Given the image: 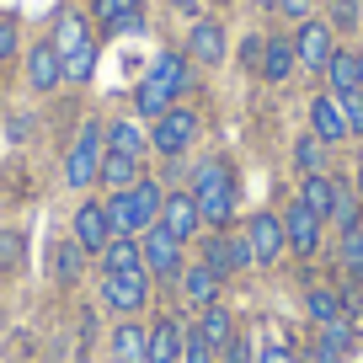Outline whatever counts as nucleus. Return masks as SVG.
Segmentation results:
<instances>
[{
	"mask_svg": "<svg viewBox=\"0 0 363 363\" xmlns=\"http://www.w3.org/2000/svg\"><path fill=\"white\" fill-rule=\"evenodd\" d=\"M187 193L198 198V214H203V230H225L235 219V171H230L225 155H208L193 166V182Z\"/></svg>",
	"mask_w": 363,
	"mask_h": 363,
	"instance_id": "f257e3e1",
	"label": "nucleus"
},
{
	"mask_svg": "<svg viewBox=\"0 0 363 363\" xmlns=\"http://www.w3.org/2000/svg\"><path fill=\"white\" fill-rule=\"evenodd\" d=\"M160 203H166V187L155 177H139L134 187L107 198V219H113V235H145L160 219Z\"/></svg>",
	"mask_w": 363,
	"mask_h": 363,
	"instance_id": "f03ea898",
	"label": "nucleus"
},
{
	"mask_svg": "<svg viewBox=\"0 0 363 363\" xmlns=\"http://www.w3.org/2000/svg\"><path fill=\"white\" fill-rule=\"evenodd\" d=\"M54 48H59V65H65L69 86H86V80L96 75V38H91V27H86L80 11H59Z\"/></svg>",
	"mask_w": 363,
	"mask_h": 363,
	"instance_id": "7ed1b4c3",
	"label": "nucleus"
},
{
	"mask_svg": "<svg viewBox=\"0 0 363 363\" xmlns=\"http://www.w3.org/2000/svg\"><path fill=\"white\" fill-rule=\"evenodd\" d=\"M102 155H107V128L102 123H80L75 145H69V155H65V182L75 187V193H86L91 182H96Z\"/></svg>",
	"mask_w": 363,
	"mask_h": 363,
	"instance_id": "20e7f679",
	"label": "nucleus"
},
{
	"mask_svg": "<svg viewBox=\"0 0 363 363\" xmlns=\"http://www.w3.org/2000/svg\"><path fill=\"white\" fill-rule=\"evenodd\" d=\"M150 289H155V278H150L145 267L139 272H102V305L113 310L118 320L139 315V310L150 305Z\"/></svg>",
	"mask_w": 363,
	"mask_h": 363,
	"instance_id": "39448f33",
	"label": "nucleus"
},
{
	"mask_svg": "<svg viewBox=\"0 0 363 363\" xmlns=\"http://www.w3.org/2000/svg\"><path fill=\"white\" fill-rule=\"evenodd\" d=\"M198 113L193 107H171V113H160L155 123H150V150L155 155H166V160H182V150L198 139Z\"/></svg>",
	"mask_w": 363,
	"mask_h": 363,
	"instance_id": "423d86ee",
	"label": "nucleus"
},
{
	"mask_svg": "<svg viewBox=\"0 0 363 363\" xmlns=\"http://www.w3.org/2000/svg\"><path fill=\"white\" fill-rule=\"evenodd\" d=\"M289 43H294V59H299V69H310V75H326L331 54H337V33L326 27V16H310V22H299Z\"/></svg>",
	"mask_w": 363,
	"mask_h": 363,
	"instance_id": "0eeeda50",
	"label": "nucleus"
},
{
	"mask_svg": "<svg viewBox=\"0 0 363 363\" xmlns=\"http://www.w3.org/2000/svg\"><path fill=\"white\" fill-rule=\"evenodd\" d=\"M139 246H145V272H150V278H160V284H182V267H187L182 251H187V246H182L171 230L150 225L145 235H139Z\"/></svg>",
	"mask_w": 363,
	"mask_h": 363,
	"instance_id": "6e6552de",
	"label": "nucleus"
},
{
	"mask_svg": "<svg viewBox=\"0 0 363 363\" xmlns=\"http://www.w3.org/2000/svg\"><path fill=\"white\" fill-rule=\"evenodd\" d=\"M246 240H251V257H257V267H278L284 262V251H289V240H284V214H251L246 219Z\"/></svg>",
	"mask_w": 363,
	"mask_h": 363,
	"instance_id": "1a4fd4ad",
	"label": "nucleus"
},
{
	"mask_svg": "<svg viewBox=\"0 0 363 363\" xmlns=\"http://www.w3.org/2000/svg\"><path fill=\"white\" fill-rule=\"evenodd\" d=\"M69 235H75V246L86 251V257H102L107 240H113V219H107V203H80L75 219H69Z\"/></svg>",
	"mask_w": 363,
	"mask_h": 363,
	"instance_id": "9d476101",
	"label": "nucleus"
},
{
	"mask_svg": "<svg viewBox=\"0 0 363 363\" xmlns=\"http://www.w3.org/2000/svg\"><path fill=\"white\" fill-rule=\"evenodd\" d=\"M160 230H171V235L187 246V240H198V230H203V214H198V198L182 187V193H166V203H160Z\"/></svg>",
	"mask_w": 363,
	"mask_h": 363,
	"instance_id": "9b49d317",
	"label": "nucleus"
},
{
	"mask_svg": "<svg viewBox=\"0 0 363 363\" xmlns=\"http://www.w3.org/2000/svg\"><path fill=\"white\" fill-rule=\"evenodd\" d=\"M320 225H326V219L310 214V208L294 198V203L284 208V240H289V251H294V257H315V251H320Z\"/></svg>",
	"mask_w": 363,
	"mask_h": 363,
	"instance_id": "f8f14e48",
	"label": "nucleus"
},
{
	"mask_svg": "<svg viewBox=\"0 0 363 363\" xmlns=\"http://www.w3.org/2000/svg\"><path fill=\"white\" fill-rule=\"evenodd\" d=\"M225 48H230V38H225V22H214V16H198L193 22V33H187V48L182 54L193 59V65H225Z\"/></svg>",
	"mask_w": 363,
	"mask_h": 363,
	"instance_id": "ddd939ff",
	"label": "nucleus"
},
{
	"mask_svg": "<svg viewBox=\"0 0 363 363\" xmlns=\"http://www.w3.org/2000/svg\"><path fill=\"white\" fill-rule=\"evenodd\" d=\"M177 294L187 299V305L208 310V305H219V294H225V278H219L214 267H203V262H187V267H182V284H177Z\"/></svg>",
	"mask_w": 363,
	"mask_h": 363,
	"instance_id": "4468645a",
	"label": "nucleus"
},
{
	"mask_svg": "<svg viewBox=\"0 0 363 363\" xmlns=\"http://www.w3.org/2000/svg\"><path fill=\"white\" fill-rule=\"evenodd\" d=\"M27 80H33V91H59L65 86V65H59L54 38H38V43L27 48Z\"/></svg>",
	"mask_w": 363,
	"mask_h": 363,
	"instance_id": "2eb2a0df",
	"label": "nucleus"
},
{
	"mask_svg": "<svg viewBox=\"0 0 363 363\" xmlns=\"http://www.w3.org/2000/svg\"><path fill=\"white\" fill-rule=\"evenodd\" d=\"M145 80H155L171 102H182V91H193V59L187 54H155V65H150Z\"/></svg>",
	"mask_w": 363,
	"mask_h": 363,
	"instance_id": "dca6fc26",
	"label": "nucleus"
},
{
	"mask_svg": "<svg viewBox=\"0 0 363 363\" xmlns=\"http://www.w3.org/2000/svg\"><path fill=\"white\" fill-rule=\"evenodd\" d=\"M310 134H315L320 145H342V139H347V118H342V102L331 91H320L315 102H310Z\"/></svg>",
	"mask_w": 363,
	"mask_h": 363,
	"instance_id": "f3484780",
	"label": "nucleus"
},
{
	"mask_svg": "<svg viewBox=\"0 0 363 363\" xmlns=\"http://www.w3.org/2000/svg\"><path fill=\"white\" fill-rule=\"evenodd\" d=\"M182 337H187V326L177 315L150 320V358L145 363H182Z\"/></svg>",
	"mask_w": 363,
	"mask_h": 363,
	"instance_id": "a211bd4d",
	"label": "nucleus"
},
{
	"mask_svg": "<svg viewBox=\"0 0 363 363\" xmlns=\"http://www.w3.org/2000/svg\"><path fill=\"white\" fill-rule=\"evenodd\" d=\"M150 358V326L145 320H118L113 326V363H145Z\"/></svg>",
	"mask_w": 363,
	"mask_h": 363,
	"instance_id": "6ab92c4d",
	"label": "nucleus"
},
{
	"mask_svg": "<svg viewBox=\"0 0 363 363\" xmlns=\"http://www.w3.org/2000/svg\"><path fill=\"white\" fill-rule=\"evenodd\" d=\"M294 69H299V59H294L289 38H262V65H257L262 80H289Z\"/></svg>",
	"mask_w": 363,
	"mask_h": 363,
	"instance_id": "aec40b11",
	"label": "nucleus"
},
{
	"mask_svg": "<svg viewBox=\"0 0 363 363\" xmlns=\"http://www.w3.org/2000/svg\"><path fill=\"white\" fill-rule=\"evenodd\" d=\"M96 262H102V272H139L145 267V246H139V235H113Z\"/></svg>",
	"mask_w": 363,
	"mask_h": 363,
	"instance_id": "412c9836",
	"label": "nucleus"
},
{
	"mask_svg": "<svg viewBox=\"0 0 363 363\" xmlns=\"http://www.w3.org/2000/svg\"><path fill=\"white\" fill-rule=\"evenodd\" d=\"M139 177H145V160H134V155H118V150H107V155H102V171H96V182H102V187H113V193L134 187Z\"/></svg>",
	"mask_w": 363,
	"mask_h": 363,
	"instance_id": "4be33fe9",
	"label": "nucleus"
},
{
	"mask_svg": "<svg viewBox=\"0 0 363 363\" xmlns=\"http://www.w3.org/2000/svg\"><path fill=\"white\" fill-rule=\"evenodd\" d=\"M107 150H118V155H134V160H145V150H150V134H145V123H139V118H118V123H107Z\"/></svg>",
	"mask_w": 363,
	"mask_h": 363,
	"instance_id": "5701e85b",
	"label": "nucleus"
},
{
	"mask_svg": "<svg viewBox=\"0 0 363 363\" xmlns=\"http://www.w3.org/2000/svg\"><path fill=\"white\" fill-rule=\"evenodd\" d=\"M48 272H54L59 284H75L80 272H86V251L75 246V235H69V240H54V246H48Z\"/></svg>",
	"mask_w": 363,
	"mask_h": 363,
	"instance_id": "b1692460",
	"label": "nucleus"
},
{
	"mask_svg": "<svg viewBox=\"0 0 363 363\" xmlns=\"http://www.w3.org/2000/svg\"><path fill=\"white\" fill-rule=\"evenodd\" d=\"M326 91L331 96H347V91H358V48H337L326 65Z\"/></svg>",
	"mask_w": 363,
	"mask_h": 363,
	"instance_id": "393cba45",
	"label": "nucleus"
},
{
	"mask_svg": "<svg viewBox=\"0 0 363 363\" xmlns=\"http://www.w3.org/2000/svg\"><path fill=\"white\" fill-rule=\"evenodd\" d=\"M193 331H198V337H203L214 352H225V342L235 337V315H230L225 305H208L203 315H198V326H193Z\"/></svg>",
	"mask_w": 363,
	"mask_h": 363,
	"instance_id": "a878e982",
	"label": "nucleus"
},
{
	"mask_svg": "<svg viewBox=\"0 0 363 363\" xmlns=\"http://www.w3.org/2000/svg\"><path fill=\"white\" fill-rule=\"evenodd\" d=\"M331 198H337V182H331L326 171H315V177H305V182H299V203H305L310 214L331 219Z\"/></svg>",
	"mask_w": 363,
	"mask_h": 363,
	"instance_id": "bb28decb",
	"label": "nucleus"
},
{
	"mask_svg": "<svg viewBox=\"0 0 363 363\" xmlns=\"http://www.w3.org/2000/svg\"><path fill=\"white\" fill-rule=\"evenodd\" d=\"M171 107H177V102H171V96L155 86V80H139V91H134V113H139V123H155V118L171 113Z\"/></svg>",
	"mask_w": 363,
	"mask_h": 363,
	"instance_id": "cd10ccee",
	"label": "nucleus"
},
{
	"mask_svg": "<svg viewBox=\"0 0 363 363\" xmlns=\"http://www.w3.org/2000/svg\"><path fill=\"white\" fill-rule=\"evenodd\" d=\"M305 315L315 320V326H331V320L347 315V310H342V294H337V289H310V294H305Z\"/></svg>",
	"mask_w": 363,
	"mask_h": 363,
	"instance_id": "c85d7f7f",
	"label": "nucleus"
},
{
	"mask_svg": "<svg viewBox=\"0 0 363 363\" xmlns=\"http://www.w3.org/2000/svg\"><path fill=\"white\" fill-rule=\"evenodd\" d=\"M352 337H358V320H352V315H337L331 326H320L315 347H326V352H337V358H342V352L352 347Z\"/></svg>",
	"mask_w": 363,
	"mask_h": 363,
	"instance_id": "c756f323",
	"label": "nucleus"
},
{
	"mask_svg": "<svg viewBox=\"0 0 363 363\" xmlns=\"http://www.w3.org/2000/svg\"><path fill=\"white\" fill-rule=\"evenodd\" d=\"M326 27H331V33H352V27H363V0H326Z\"/></svg>",
	"mask_w": 363,
	"mask_h": 363,
	"instance_id": "7c9ffc66",
	"label": "nucleus"
},
{
	"mask_svg": "<svg viewBox=\"0 0 363 363\" xmlns=\"http://www.w3.org/2000/svg\"><path fill=\"white\" fill-rule=\"evenodd\" d=\"M358 219H363V208H358V198H352V187H347V182H337V198H331V225H337V230H358Z\"/></svg>",
	"mask_w": 363,
	"mask_h": 363,
	"instance_id": "2f4dec72",
	"label": "nucleus"
},
{
	"mask_svg": "<svg viewBox=\"0 0 363 363\" xmlns=\"http://www.w3.org/2000/svg\"><path fill=\"white\" fill-rule=\"evenodd\" d=\"M294 166H299V177H315V171H326V145H320L315 134H299V145H294Z\"/></svg>",
	"mask_w": 363,
	"mask_h": 363,
	"instance_id": "473e14b6",
	"label": "nucleus"
},
{
	"mask_svg": "<svg viewBox=\"0 0 363 363\" xmlns=\"http://www.w3.org/2000/svg\"><path fill=\"white\" fill-rule=\"evenodd\" d=\"M225 251H230V272H246V267H257L246 230H225Z\"/></svg>",
	"mask_w": 363,
	"mask_h": 363,
	"instance_id": "72a5a7b5",
	"label": "nucleus"
},
{
	"mask_svg": "<svg viewBox=\"0 0 363 363\" xmlns=\"http://www.w3.org/2000/svg\"><path fill=\"white\" fill-rule=\"evenodd\" d=\"M203 267H214L219 278H230V251H225V230H208V235H203Z\"/></svg>",
	"mask_w": 363,
	"mask_h": 363,
	"instance_id": "f704fd0d",
	"label": "nucleus"
},
{
	"mask_svg": "<svg viewBox=\"0 0 363 363\" xmlns=\"http://www.w3.org/2000/svg\"><path fill=\"white\" fill-rule=\"evenodd\" d=\"M342 267L352 272V278H363V230H342Z\"/></svg>",
	"mask_w": 363,
	"mask_h": 363,
	"instance_id": "c9c22d12",
	"label": "nucleus"
},
{
	"mask_svg": "<svg viewBox=\"0 0 363 363\" xmlns=\"http://www.w3.org/2000/svg\"><path fill=\"white\" fill-rule=\"evenodd\" d=\"M182 363H219V352L208 347V342L198 337L193 326H187V337H182Z\"/></svg>",
	"mask_w": 363,
	"mask_h": 363,
	"instance_id": "e433bc0d",
	"label": "nucleus"
},
{
	"mask_svg": "<svg viewBox=\"0 0 363 363\" xmlns=\"http://www.w3.org/2000/svg\"><path fill=\"white\" fill-rule=\"evenodd\" d=\"M91 6H96V22H102V27H107V33H113V27H118V22H123V16H128V11H139L134 0H91Z\"/></svg>",
	"mask_w": 363,
	"mask_h": 363,
	"instance_id": "4c0bfd02",
	"label": "nucleus"
},
{
	"mask_svg": "<svg viewBox=\"0 0 363 363\" xmlns=\"http://www.w3.org/2000/svg\"><path fill=\"white\" fill-rule=\"evenodd\" d=\"M337 102H342V118H347V139H363V91H347Z\"/></svg>",
	"mask_w": 363,
	"mask_h": 363,
	"instance_id": "58836bf2",
	"label": "nucleus"
},
{
	"mask_svg": "<svg viewBox=\"0 0 363 363\" xmlns=\"http://www.w3.org/2000/svg\"><path fill=\"white\" fill-rule=\"evenodd\" d=\"M219 363H257V342L235 331V337L225 342V352H219Z\"/></svg>",
	"mask_w": 363,
	"mask_h": 363,
	"instance_id": "ea45409f",
	"label": "nucleus"
},
{
	"mask_svg": "<svg viewBox=\"0 0 363 363\" xmlns=\"http://www.w3.org/2000/svg\"><path fill=\"white\" fill-rule=\"evenodd\" d=\"M315 6H320V0H278V6H272V11H278V16H289V22H310V16H315Z\"/></svg>",
	"mask_w": 363,
	"mask_h": 363,
	"instance_id": "a19ab883",
	"label": "nucleus"
},
{
	"mask_svg": "<svg viewBox=\"0 0 363 363\" xmlns=\"http://www.w3.org/2000/svg\"><path fill=\"white\" fill-rule=\"evenodd\" d=\"M257 363H299V358H294V347H284V342H262Z\"/></svg>",
	"mask_w": 363,
	"mask_h": 363,
	"instance_id": "79ce46f5",
	"label": "nucleus"
},
{
	"mask_svg": "<svg viewBox=\"0 0 363 363\" xmlns=\"http://www.w3.org/2000/svg\"><path fill=\"white\" fill-rule=\"evenodd\" d=\"M16 251H22V240H16V235H0V267H11Z\"/></svg>",
	"mask_w": 363,
	"mask_h": 363,
	"instance_id": "37998d69",
	"label": "nucleus"
},
{
	"mask_svg": "<svg viewBox=\"0 0 363 363\" xmlns=\"http://www.w3.org/2000/svg\"><path fill=\"white\" fill-rule=\"evenodd\" d=\"M240 59H246V69L262 65V38H246V48H240Z\"/></svg>",
	"mask_w": 363,
	"mask_h": 363,
	"instance_id": "c03bdc74",
	"label": "nucleus"
},
{
	"mask_svg": "<svg viewBox=\"0 0 363 363\" xmlns=\"http://www.w3.org/2000/svg\"><path fill=\"white\" fill-rule=\"evenodd\" d=\"M11 48H16V27H11V22H6V16H0V59L11 54Z\"/></svg>",
	"mask_w": 363,
	"mask_h": 363,
	"instance_id": "a18cd8bd",
	"label": "nucleus"
},
{
	"mask_svg": "<svg viewBox=\"0 0 363 363\" xmlns=\"http://www.w3.org/2000/svg\"><path fill=\"white\" fill-rule=\"evenodd\" d=\"M305 363H342V358H337V352H326V347H310Z\"/></svg>",
	"mask_w": 363,
	"mask_h": 363,
	"instance_id": "49530a36",
	"label": "nucleus"
},
{
	"mask_svg": "<svg viewBox=\"0 0 363 363\" xmlns=\"http://www.w3.org/2000/svg\"><path fill=\"white\" fill-rule=\"evenodd\" d=\"M251 6H262V11H272V6H278V0H251Z\"/></svg>",
	"mask_w": 363,
	"mask_h": 363,
	"instance_id": "de8ad7c7",
	"label": "nucleus"
},
{
	"mask_svg": "<svg viewBox=\"0 0 363 363\" xmlns=\"http://www.w3.org/2000/svg\"><path fill=\"white\" fill-rule=\"evenodd\" d=\"M358 91H363V48H358Z\"/></svg>",
	"mask_w": 363,
	"mask_h": 363,
	"instance_id": "09e8293b",
	"label": "nucleus"
},
{
	"mask_svg": "<svg viewBox=\"0 0 363 363\" xmlns=\"http://www.w3.org/2000/svg\"><path fill=\"white\" fill-rule=\"evenodd\" d=\"M358 198H363V171H358Z\"/></svg>",
	"mask_w": 363,
	"mask_h": 363,
	"instance_id": "8fccbe9b",
	"label": "nucleus"
},
{
	"mask_svg": "<svg viewBox=\"0 0 363 363\" xmlns=\"http://www.w3.org/2000/svg\"><path fill=\"white\" fill-rule=\"evenodd\" d=\"M134 6H145V0H134Z\"/></svg>",
	"mask_w": 363,
	"mask_h": 363,
	"instance_id": "3c124183",
	"label": "nucleus"
},
{
	"mask_svg": "<svg viewBox=\"0 0 363 363\" xmlns=\"http://www.w3.org/2000/svg\"><path fill=\"white\" fill-rule=\"evenodd\" d=\"M358 230H363V219H358Z\"/></svg>",
	"mask_w": 363,
	"mask_h": 363,
	"instance_id": "603ef678",
	"label": "nucleus"
}]
</instances>
